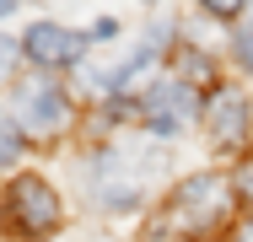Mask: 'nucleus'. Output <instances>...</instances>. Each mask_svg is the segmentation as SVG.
<instances>
[{
  "mask_svg": "<svg viewBox=\"0 0 253 242\" xmlns=\"http://www.w3.org/2000/svg\"><path fill=\"white\" fill-rule=\"evenodd\" d=\"M232 210H237V189H232L221 172H200V178H183V189L172 194L167 226L183 232V237H205V232L226 226Z\"/></svg>",
  "mask_w": 253,
  "mask_h": 242,
  "instance_id": "f257e3e1",
  "label": "nucleus"
},
{
  "mask_svg": "<svg viewBox=\"0 0 253 242\" xmlns=\"http://www.w3.org/2000/svg\"><path fill=\"white\" fill-rule=\"evenodd\" d=\"M11 102H16V129L38 135V140H43V135H54V129H65V119H70L65 92H59V86H49V81H16Z\"/></svg>",
  "mask_w": 253,
  "mask_h": 242,
  "instance_id": "f03ea898",
  "label": "nucleus"
},
{
  "mask_svg": "<svg viewBox=\"0 0 253 242\" xmlns=\"http://www.w3.org/2000/svg\"><path fill=\"white\" fill-rule=\"evenodd\" d=\"M5 210H11L16 232H27V237H43V232L59 226V194L43 178H16L5 189Z\"/></svg>",
  "mask_w": 253,
  "mask_h": 242,
  "instance_id": "7ed1b4c3",
  "label": "nucleus"
},
{
  "mask_svg": "<svg viewBox=\"0 0 253 242\" xmlns=\"http://www.w3.org/2000/svg\"><path fill=\"white\" fill-rule=\"evenodd\" d=\"M194 86H178V81H162L151 92L140 97V124L151 129V135H178L189 119H194Z\"/></svg>",
  "mask_w": 253,
  "mask_h": 242,
  "instance_id": "20e7f679",
  "label": "nucleus"
},
{
  "mask_svg": "<svg viewBox=\"0 0 253 242\" xmlns=\"http://www.w3.org/2000/svg\"><path fill=\"white\" fill-rule=\"evenodd\" d=\"M86 43H97L92 33H76V27H59V22H38L27 38H22V54L38 59L43 70H59V65H76Z\"/></svg>",
  "mask_w": 253,
  "mask_h": 242,
  "instance_id": "39448f33",
  "label": "nucleus"
},
{
  "mask_svg": "<svg viewBox=\"0 0 253 242\" xmlns=\"http://www.w3.org/2000/svg\"><path fill=\"white\" fill-rule=\"evenodd\" d=\"M205 119H210L215 145H243V140H248V97L237 92V86H221V92L210 97Z\"/></svg>",
  "mask_w": 253,
  "mask_h": 242,
  "instance_id": "423d86ee",
  "label": "nucleus"
},
{
  "mask_svg": "<svg viewBox=\"0 0 253 242\" xmlns=\"http://www.w3.org/2000/svg\"><path fill=\"white\" fill-rule=\"evenodd\" d=\"M16 156H22V135H16V124H11L5 113H0V172H5V167H11Z\"/></svg>",
  "mask_w": 253,
  "mask_h": 242,
  "instance_id": "0eeeda50",
  "label": "nucleus"
},
{
  "mask_svg": "<svg viewBox=\"0 0 253 242\" xmlns=\"http://www.w3.org/2000/svg\"><path fill=\"white\" fill-rule=\"evenodd\" d=\"M232 54H237V65H243V70H253V22H243V27H237Z\"/></svg>",
  "mask_w": 253,
  "mask_h": 242,
  "instance_id": "6e6552de",
  "label": "nucleus"
},
{
  "mask_svg": "<svg viewBox=\"0 0 253 242\" xmlns=\"http://www.w3.org/2000/svg\"><path fill=\"white\" fill-rule=\"evenodd\" d=\"M205 11H210V16H221V22H232L243 5H237V0H205Z\"/></svg>",
  "mask_w": 253,
  "mask_h": 242,
  "instance_id": "1a4fd4ad",
  "label": "nucleus"
},
{
  "mask_svg": "<svg viewBox=\"0 0 253 242\" xmlns=\"http://www.w3.org/2000/svg\"><path fill=\"white\" fill-rule=\"evenodd\" d=\"M16 48H22V43H5V38H0V76L16 65Z\"/></svg>",
  "mask_w": 253,
  "mask_h": 242,
  "instance_id": "9d476101",
  "label": "nucleus"
},
{
  "mask_svg": "<svg viewBox=\"0 0 253 242\" xmlns=\"http://www.w3.org/2000/svg\"><path fill=\"white\" fill-rule=\"evenodd\" d=\"M243 189H248V194H253V172H243Z\"/></svg>",
  "mask_w": 253,
  "mask_h": 242,
  "instance_id": "9b49d317",
  "label": "nucleus"
},
{
  "mask_svg": "<svg viewBox=\"0 0 253 242\" xmlns=\"http://www.w3.org/2000/svg\"><path fill=\"white\" fill-rule=\"evenodd\" d=\"M0 16H11V0H0Z\"/></svg>",
  "mask_w": 253,
  "mask_h": 242,
  "instance_id": "f8f14e48",
  "label": "nucleus"
},
{
  "mask_svg": "<svg viewBox=\"0 0 253 242\" xmlns=\"http://www.w3.org/2000/svg\"><path fill=\"white\" fill-rule=\"evenodd\" d=\"M243 242H253V237H243Z\"/></svg>",
  "mask_w": 253,
  "mask_h": 242,
  "instance_id": "ddd939ff",
  "label": "nucleus"
}]
</instances>
